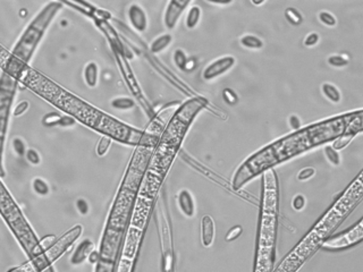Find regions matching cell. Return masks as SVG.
Instances as JSON below:
<instances>
[{
  "mask_svg": "<svg viewBox=\"0 0 363 272\" xmlns=\"http://www.w3.org/2000/svg\"><path fill=\"white\" fill-rule=\"evenodd\" d=\"M17 81H22L27 87L46 99L48 102L59 108L66 115L80 120L89 128L94 129L102 136L126 145H139L143 136V131L133 128L124 122L117 120L111 116L98 110L88 102L82 100L67 90L58 86L53 81L26 66L17 76Z\"/></svg>",
  "mask_w": 363,
  "mask_h": 272,
  "instance_id": "cell-1",
  "label": "cell"
},
{
  "mask_svg": "<svg viewBox=\"0 0 363 272\" xmlns=\"http://www.w3.org/2000/svg\"><path fill=\"white\" fill-rule=\"evenodd\" d=\"M362 192V173L360 172L358 178L353 180V183L342 194L340 199L324 214V217L318 221L307 237L284 258L278 268L272 272H297L317 248L321 247L324 241L331 236L333 231L352 212L353 207L361 202Z\"/></svg>",
  "mask_w": 363,
  "mask_h": 272,
  "instance_id": "cell-2",
  "label": "cell"
},
{
  "mask_svg": "<svg viewBox=\"0 0 363 272\" xmlns=\"http://www.w3.org/2000/svg\"><path fill=\"white\" fill-rule=\"evenodd\" d=\"M278 180L275 169H268L262 176V205L260 211L254 272H272L276 257V238L278 227Z\"/></svg>",
  "mask_w": 363,
  "mask_h": 272,
  "instance_id": "cell-3",
  "label": "cell"
},
{
  "mask_svg": "<svg viewBox=\"0 0 363 272\" xmlns=\"http://www.w3.org/2000/svg\"><path fill=\"white\" fill-rule=\"evenodd\" d=\"M63 6V1H50L36 14L14 46L8 66L3 71L16 78L24 68L29 66V63L42 40L44 33L47 32L48 27L53 23L54 18L60 12Z\"/></svg>",
  "mask_w": 363,
  "mask_h": 272,
  "instance_id": "cell-4",
  "label": "cell"
},
{
  "mask_svg": "<svg viewBox=\"0 0 363 272\" xmlns=\"http://www.w3.org/2000/svg\"><path fill=\"white\" fill-rule=\"evenodd\" d=\"M0 214L14 236L18 240L30 261L43 254L44 248L41 245L40 239L36 237V233L24 217L22 210L17 205L1 180H0Z\"/></svg>",
  "mask_w": 363,
  "mask_h": 272,
  "instance_id": "cell-5",
  "label": "cell"
},
{
  "mask_svg": "<svg viewBox=\"0 0 363 272\" xmlns=\"http://www.w3.org/2000/svg\"><path fill=\"white\" fill-rule=\"evenodd\" d=\"M18 81L12 75L2 71L0 74V178L6 176L3 168V149L8 132L10 112L15 99Z\"/></svg>",
  "mask_w": 363,
  "mask_h": 272,
  "instance_id": "cell-6",
  "label": "cell"
},
{
  "mask_svg": "<svg viewBox=\"0 0 363 272\" xmlns=\"http://www.w3.org/2000/svg\"><path fill=\"white\" fill-rule=\"evenodd\" d=\"M363 239V221L360 219L357 224L348 228L347 230L342 231L340 234L329 236L321 248L328 252H337L342 250H346L354 245L360 244Z\"/></svg>",
  "mask_w": 363,
  "mask_h": 272,
  "instance_id": "cell-7",
  "label": "cell"
},
{
  "mask_svg": "<svg viewBox=\"0 0 363 272\" xmlns=\"http://www.w3.org/2000/svg\"><path fill=\"white\" fill-rule=\"evenodd\" d=\"M112 52H114L115 54L116 61H117L119 70H121L123 77H124L126 85H127V87L131 90L132 94L140 101V103H141L142 108L145 109V114L148 115V117L151 119L156 114H155V111H153L151 105L149 104L148 100H146V99L145 98V95H143L142 88L141 86H140L138 80L135 78V75L134 73H133L131 66H129L128 59H126V57L124 56V54H123L122 52H119V51L117 50H112Z\"/></svg>",
  "mask_w": 363,
  "mask_h": 272,
  "instance_id": "cell-8",
  "label": "cell"
},
{
  "mask_svg": "<svg viewBox=\"0 0 363 272\" xmlns=\"http://www.w3.org/2000/svg\"><path fill=\"white\" fill-rule=\"evenodd\" d=\"M236 59L233 56H225L216 59L208 65L202 71V78L204 81L210 82L220 77L232 69L235 66Z\"/></svg>",
  "mask_w": 363,
  "mask_h": 272,
  "instance_id": "cell-9",
  "label": "cell"
},
{
  "mask_svg": "<svg viewBox=\"0 0 363 272\" xmlns=\"http://www.w3.org/2000/svg\"><path fill=\"white\" fill-rule=\"evenodd\" d=\"M190 3V0H170L167 3L165 14H163V24L167 29H175L181 16L183 15L184 10Z\"/></svg>",
  "mask_w": 363,
  "mask_h": 272,
  "instance_id": "cell-10",
  "label": "cell"
},
{
  "mask_svg": "<svg viewBox=\"0 0 363 272\" xmlns=\"http://www.w3.org/2000/svg\"><path fill=\"white\" fill-rule=\"evenodd\" d=\"M127 17L129 24H131V26L136 31V32L143 33L148 30V15H146L145 10L143 9V7L141 5H139V3L136 2L131 3L127 9Z\"/></svg>",
  "mask_w": 363,
  "mask_h": 272,
  "instance_id": "cell-11",
  "label": "cell"
},
{
  "mask_svg": "<svg viewBox=\"0 0 363 272\" xmlns=\"http://www.w3.org/2000/svg\"><path fill=\"white\" fill-rule=\"evenodd\" d=\"M216 227L211 216L204 214L201 219V243L204 247H210L215 240Z\"/></svg>",
  "mask_w": 363,
  "mask_h": 272,
  "instance_id": "cell-12",
  "label": "cell"
},
{
  "mask_svg": "<svg viewBox=\"0 0 363 272\" xmlns=\"http://www.w3.org/2000/svg\"><path fill=\"white\" fill-rule=\"evenodd\" d=\"M93 250L94 244L92 243L89 238H85V239L82 240L74 250L73 254H72L71 256V263L73 265L82 264L85 260H88L89 255H90V253Z\"/></svg>",
  "mask_w": 363,
  "mask_h": 272,
  "instance_id": "cell-13",
  "label": "cell"
},
{
  "mask_svg": "<svg viewBox=\"0 0 363 272\" xmlns=\"http://www.w3.org/2000/svg\"><path fill=\"white\" fill-rule=\"evenodd\" d=\"M177 203L181 212L186 218H193L195 214V203L190 190L182 189L177 195Z\"/></svg>",
  "mask_w": 363,
  "mask_h": 272,
  "instance_id": "cell-14",
  "label": "cell"
},
{
  "mask_svg": "<svg viewBox=\"0 0 363 272\" xmlns=\"http://www.w3.org/2000/svg\"><path fill=\"white\" fill-rule=\"evenodd\" d=\"M83 78L85 84L90 88H94L99 82V66L95 61H90L87 64L83 70Z\"/></svg>",
  "mask_w": 363,
  "mask_h": 272,
  "instance_id": "cell-15",
  "label": "cell"
},
{
  "mask_svg": "<svg viewBox=\"0 0 363 272\" xmlns=\"http://www.w3.org/2000/svg\"><path fill=\"white\" fill-rule=\"evenodd\" d=\"M173 35L169 33H165L156 37L155 40L150 43V52L152 54H159L165 51L173 42Z\"/></svg>",
  "mask_w": 363,
  "mask_h": 272,
  "instance_id": "cell-16",
  "label": "cell"
},
{
  "mask_svg": "<svg viewBox=\"0 0 363 272\" xmlns=\"http://www.w3.org/2000/svg\"><path fill=\"white\" fill-rule=\"evenodd\" d=\"M201 16L202 10L200 7L197 5L191 6L187 10L186 17H185V26H186L188 30L195 29V27L199 25V23H200Z\"/></svg>",
  "mask_w": 363,
  "mask_h": 272,
  "instance_id": "cell-17",
  "label": "cell"
},
{
  "mask_svg": "<svg viewBox=\"0 0 363 272\" xmlns=\"http://www.w3.org/2000/svg\"><path fill=\"white\" fill-rule=\"evenodd\" d=\"M321 93H323L324 97L326 98L328 101H330L331 103L337 104L342 101L341 91L338 90V87L335 86L334 84L324 83L321 85Z\"/></svg>",
  "mask_w": 363,
  "mask_h": 272,
  "instance_id": "cell-18",
  "label": "cell"
},
{
  "mask_svg": "<svg viewBox=\"0 0 363 272\" xmlns=\"http://www.w3.org/2000/svg\"><path fill=\"white\" fill-rule=\"evenodd\" d=\"M239 43L243 48L249 50H261L265 47V42L259 36L253 35V34H245L241 36Z\"/></svg>",
  "mask_w": 363,
  "mask_h": 272,
  "instance_id": "cell-19",
  "label": "cell"
},
{
  "mask_svg": "<svg viewBox=\"0 0 363 272\" xmlns=\"http://www.w3.org/2000/svg\"><path fill=\"white\" fill-rule=\"evenodd\" d=\"M110 105L116 110H121V111H127V110H132L133 108H135L136 102L135 100H133L132 98L128 97H118L112 99L110 102Z\"/></svg>",
  "mask_w": 363,
  "mask_h": 272,
  "instance_id": "cell-20",
  "label": "cell"
},
{
  "mask_svg": "<svg viewBox=\"0 0 363 272\" xmlns=\"http://www.w3.org/2000/svg\"><path fill=\"white\" fill-rule=\"evenodd\" d=\"M284 15H285L287 23L290 24L292 26H299L303 23L302 13L299 9H296L295 7H287Z\"/></svg>",
  "mask_w": 363,
  "mask_h": 272,
  "instance_id": "cell-21",
  "label": "cell"
},
{
  "mask_svg": "<svg viewBox=\"0 0 363 272\" xmlns=\"http://www.w3.org/2000/svg\"><path fill=\"white\" fill-rule=\"evenodd\" d=\"M357 135L354 134H350V133H343V134L338 136L337 138L334 139L333 144H331V146H333V149L336 150V151H341V150H343L346 148V146L350 144V143L353 141L354 137Z\"/></svg>",
  "mask_w": 363,
  "mask_h": 272,
  "instance_id": "cell-22",
  "label": "cell"
},
{
  "mask_svg": "<svg viewBox=\"0 0 363 272\" xmlns=\"http://www.w3.org/2000/svg\"><path fill=\"white\" fill-rule=\"evenodd\" d=\"M32 188L34 193L40 196H47L50 193V187L48 185V183L44 179L40 178V177H36V178L33 179Z\"/></svg>",
  "mask_w": 363,
  "mask_h": 272,
  "instance_id": "cell-23",
  "label": "cell"
},
{
  "mask_svg": "<svg viewBox=\"0 0 363 272\" xmlns=\"http://www.w3.org/2000/svg\"><path fill=\"white\" fill-rule=\"evenodd\" d=\"M327 63L334 68H343L347 66L350 59L345 54H331L330 57H328Z\"/></svg>",
  "mask_w": 363,
  "mask_h": 272,
  "instance_id": "cell-24",
  "label": "cell"
},
{
  "mask_svg": "<svg viewBox=\"0 0 363 272\" xmlns=\"http://www.w3.org/2000/svg\"><path fill=\"white\" fill-rule=\"evenodd\" d=\"M61 116L59 112L53 111V112H48L43 116L42 118V125L46 126V127H57L58 124H59Z\"/></svg>",
  "mask_w": 363,
  "mask_h": 272,
  "instance_id": "cell-25",
  "label": "cell"
},
{
  "mask_svg": "<svg viewBox=\"0 0 363 272\" xmlns=\"http://www.w3.org/2000/svg\"><path fill=\"white\" fill-rule=\"evenodd\" d=\"M324 153L326 155V159L331 163L333 166H340L341 165V155L338 151L333 149L331 145H326L324 148Z\"/></svg>",
  "mask_w": 363,
  "mask_h": 272,
  "instance_id": "cell-26",
  "label": "cell"
},
{
  "mask_svg": "<svg viewBox=\"0 0 363 272\" xmlns=\"http://www.w3.org/2000/svg\"><path fill=\"white\" fill-rule=\"evenodd\" d=\"M318 19L323 25L327 27H335L337 25V19L333 14L327 12V10H323L318 14Z\"/></svg>",
  "mask_w": 363,
  "mask_h": 272,
  "instance_id": "cell-27",
  "label": "cell"
},
{
  "mask_svg": "<svg viewBox=\"0 0 363 272\" xmlns=\"http://www.w3.org/2000/svg\"><path fill=\"white\" fill-rule=\"evenodd\" d=\"M187 59H188V57L186 56V53H185L184 50L176 49L175 51H174L173 61H174V64H175V66L179 68L180 70L184 71V68H185V65H186Z\"/></svg>",
  "mask_w": 363,
  "mask_h": 272,
  "instance_id": "cell-28",
  "label": "cell"
},
{
  "mask_svg": "<svg viewBox=\"0 0 363 272\" xmlns=\"http://www.w3.org/2000/svg\"><path fill=\"white\" fill-rule=\"evenodd\" d=\"M111 143L112 139L110 137H108V136H101L97 144V154L99 156H104L107 154L109 149H110Z\"/></svg>",
  "mask_w": 363,
  "mask_h": 272,
  "instance_id": "cell-29",
  "label": "cell"
},
{
  "mask_svg": "<svg viewBox=\"0 0 363 272\" xmlns=\"http://www.w3.org/2000/svg\"><path fill=\"white\" fill-rule=\"evenodd\" d=\"M221 95H222V99H224V101L229 105H235L238 103V95L231 87L224 88Z\"/></svg>",
  "mask_w": 363,
  "mask_h": 272,
  "instance_id": "cell-30",
  "label": "cell"
},
{
  "mask_svg": "<svg viewBox=\"0 0 363 272\" xmlns=\"http://www.w3.org/2000/svg\"><path fill=\"white\" fill-rule=\"evenodd\" d=\"M12 144H13L14 152H15L17 155H18V156H25V153H26V150L27 149H26L25 142H24L22 138H20V137H15V138L13 139Z\"/></svg>",
  "mask_w": 363,
  "mask_h": 272,
  "instance_id": "cell-31",
  "label": "cell"
},
{
  "mask_svg": "<svg viewBox=\"0 0 363 272\" xmlns=\"http://www.w3.org/2000/svg\"><path fill=\"white\" fill-rule=\"evenodd\" d=\"M243 234V227L241 224H236V226H233L231 229H229L227 233H226L225 236V240L226 241H233L241 236Z\"/></svg>",
  "mask_w": 363,
  "mask_h": 272,
  "instance_id": "cell-32",
  "label": "cell"
},
{
  "mask_svg": "<svg viewBox=\"0 0 363 272\" xmlns=\"http://www.w3.org/2000/svg\"><path fill=\"white\" fill-rule=\"evenodd\" d=\"M314 175H316V169H314L313 167H306V168L300 170L296 178L297 180H300V182H307V180L312 178Z\"/></svg>",
  "mask_w": 363,
  "mask_h": 272,
  "instance_id": "cell-33",
  "label": "cell"
},
{
  "mask_svg": "<svg viewBox=\"0 0 363 272\" xmlns=\"http://www.w3.org/2000/svg\"><path fill=\"white\" fill-rule=\"evenodd\" d=\"M319 41H320L319 33L311 32L309 34H307L306 37H304L303 44H304V47H307V48H312V47H316L317 44L319 43Z\"/></svg>",
  "mask_w": 363,
  "mask_h": 272,
  "instance_id": "cell-34",
  "label": "cell"
},
{
  "mask_svg": "<svg viewBox=\"0 0 363 272\" xmlns=\"http://www.w3.org/2000/svg\"><path fill=\"white\" fill-rule=\"evenodd\" d=\"M116 265L117 264L111 263V262L100 260L97 264H95L94 272H115Z\"/></svg>",
  "mask_w": 363,
  "mask_h": 272,
  "instance_id": "cell-35",
  "label": "cell"
},
{
  "mask_svg": "<svg viewBox=\"0 0 363 272\" xmlns=\"http://www.w3.org/2000/svg\"><path fill=\"white\" fill-rule=\"evenodd\" d=\"M25 158L27 160V162L31 163L33 166H37L40 165L41 162V156L39 154V152L34 149H27L26 153H25Z\"/></svg>",
  "mask_w": 363,
  "mask_h": 272,
  "instance_id": "cell-36",
  "label": "cell"
},
{
  "mask_svg": "<svg viewBox=\"0 0 363 272\" xmlns=\"http://www.w3.org/2000/svg\"><path fill=\"white\" fill-rule=\"evenodd\" d=\"M307 205V199L302 194H297L292 200V207L295 211H302Z\"/></svg>",
  "mask_w": 363,
  "mask_h": 272,
  "instance_id": "cell-37",
  "label": "cell"
},
{
  "mask_svg": "<svg viewBox=\"0 0 363 272\" xmlns=\"http://www.w3.org/2000/svg\"><path fill=\"white\" fill-rule=\"evenodd\" d=\"M29 108H30L29 101H20L19 103H17L16 107L14 108L13 116L14 117H20V116H23L24 114H25Z\"/></svg>",
  "mask_w": 363,
  "mask_h": 272,
  "instance_id": "cell-38",
  "label": "cell"
},
{
  "mask_svg": "<svg viewBox=\"0 0 363 272\" xmlns=\"http://www.w3.org/2000/svg\"><path fill=\"white\" fill-rule=\"evenodd\" d=\"M75 206H76L77 211L82 214V216H87V214L89 213V211H90V206H89L88 201L85 199L76 200V202H75Z\"/></svg>",
  "mask_w": 363,
  "mask_h": 272,
  "instance_id": "cell-39",
  "label": "cell"
},
{
  "mask_svg": "<svg viewBox=\"0 0 363 272\" xmlns=\"http://www.w3.org/2000/svg\"><path fill=\"white\" fill-rule=\"evenodd\" d=\"M76 124V120L73 117L68 115H63L60 118L59 124H58V127H63V128H70L73 127V126Z\"/></svg>",
  "mask_w": 363,
  "mask_h": 272,
  "instance_id": "cell-40",
  "label": "cell"
},
{
  "mask_svg": "<svg viewBox=\"0 0 363 272\" xmlns=\"http://www.w3.org/2000/svg\"><path fill=\"white\" fill-rule=\"evenodd\" d=\"M289 125L293 131H300V129L302 128V122H301L300 117L294 114L290 115L289 117Z\"/></svg>",
  "mask_w": 363,
  "mask_h": 272,
  "instance_id": "cell-41",
  "label": "cell"
},
{
  "mask_svg": "<svg viewBox=\"0 0 363 272\" xmlns=\"http://www.w3.org/2000/svg\"><path fill=\"white\" fill-rule=\"evenodd\" d=\"M197 67H198V59H197V57L188 58L187 61H186V65H185L184 73H192V71L197 69Z\"/></svg>",
  "mask_w": 363,
  "mask_h": 272,
  "instance_id": "cell-42",
  "label": "cell"
},
{
  "mask_svg": "<svg viewBox=\"0 0 363 272\" xmlns=\"http://www.w3.org/2000/svg\"><path fill=\"white\" fill-rule=\"evenodd\" d=\"M88 261L90 262L91 264H97L98 262L100 261V254H99V251H95V250L92 251L90 255H89Z\"/></svg>",
  "mask_w": 363,
  "mask_h": 272,
  "instance_id": "cell-43",
  "label": "cell"
},
{
  "mask_svg": "<svg viewBox=\"0 0 363 272\" xmlns=\"http://www.w3.org/2000/svg\"><path fill=\"white\" fill-rule=\"evenodd\" d=\"M41 272H56V271H54V265H50V267L46 268V269H44V270H42Z\"/></svg>",
  "mask_w": 363,
  "mask_h": 272,
  "instance_id": "cell-44",
  "label": "cell"
},
{
  "mask_svg": "<svg viewBox=\"0 0 363 272\" xmlns=\"http://www.w3.org/2000/svg\"><path fill=\"white\" fill-rule=\"evenodd\" d=\"M252 3H253V5H256V6H259V5H262V3H265V1H260V2H256V1H252Z\"/></svg>",
  "mask_w": 363,
  "mask_h": 272,
  "instance_id": "cell-45",
  "label": "cell"
}]
</instances>
